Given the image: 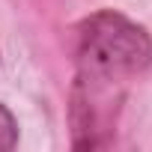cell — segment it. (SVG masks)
<instances>
[{"label":"cell","instance_id":"1","mask_svg":"<svg viewBox=\"0 0 152 152\" xmlns=\"http://www.w3.org/2000/svg\"><path fill=\"white\" fill-rule=\"evenodd\" d=\"M152 63L149 33L119 12H96L78 30V78L122 90Z\"/></svg>","mask_w":152,"mask_h":152},{"label":"cell","instance_id":"2","mask_svg":"<svg viewBox=\"0 0 152 152\" xmlns=\"http://www.w3.org/2000/svg\"><path fill=\"white\" fill-rule=\"evenodd\" d=\"M18 146V122L15 116L0 104V152H9Z\"/></svg>","mask_w":152,"mask_h":152}]
</instances>
